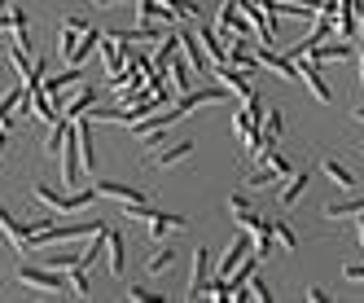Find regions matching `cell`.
<instances>
[{
  "mask_svg": "<svg viewBox=\"0 0 364 303\" xmlns=\"http://www.w3.org/2000/svg\"><path fill=\"white\" fill-rule=\"evenodd\" d=\"M88 229H97V224H75V220H66V224H58V220H40V229L27 238V250L22 255H36L40 246H53V242H70V238H84Z\"/></svg>",
  "mask_w": 364,
  "mask_h": 303,
  "instance_id": "cell-1",
  "label": "cell"
},
{
  "mask_svg": "<svg viewBox=\"0 0 364 303\" xmlns=\"http://www.w3.org/2000/svg\"><path fill=\"white\" fill-rule=\"evenodd\" d=\"M36 198L44 202V207H58V211H66V216H70V211H84L88 202H92V198H101V193H97V185H92V189H80V193H58L53 185H44V181H40V185H36Z\"/></svg>",
  "mask_w": 364,
  "mask_h": 303,
  "instance_id": "cell-2",
  "label": "cell"
},
{
  "mask_svg": "<svg viewBox=\"0 0 364 303\" xmlns=\"http://www.w3.org/2000/svg\"><path fill=\"white\" fill-rule=\"evenodd\" d=\"M18 282L27 286V290H40V294H62V268H40V264H22V272H18Z\"/></svg>",
  "mask_w": 364,
  "mask_h": 303,
  "instance_id": "cell-3",
  "label": "cell"
},
{
  "mask_svg": "<svg viewBox=\"0 0 364 303\" xmlns=\"http://www.w3.org/2000/svg\"><path fill=\"white\" fill-rule=\"evenodd\" d=\"M228 92H232V88H224V84L185 88V97L176 101V110H180V115H189V110H198V106H220V101H228Z\"/></svg>",
  "mask_w": 364,
  "mask_h": 303,
  "instance_id": "cell-4",
  "label": "cell"
},
{
  "mask_svg": "<svg viewBox=\"0 0 364 303\" xmlns=\"http://www.w3.org/2000/svg\"><path fill=\"white\" fill-rule=\"evenodd\" d=\"M215 31H220L224 40H232V36H250L255 27H250V18L237 9V0H224V5H220V18H215Z\"/></svg>",
  "mask_w": 364,
  "mask_h": 303,
  "instance_id": "cell-5",
  "label": "cell"
},
{
  "mask_svg": "<svg viewBox=\"0 0 364 303\" xmlns=\"http://www.w3.org/2000/svg\"><path fill=\"white\" fill-rule=\"evenodd\" d=\"M355 48H360V40H343V36L333 31V36H325L316 48H311L307 58H316V62H333L338 58V62H343V58H355Z\"/></svg>",
  "mask_w": 364,
  "mask_h": 303,
  "instance_id": "cell-6",
  "label": "cell"
},
{
  "mask_svg": "<svg viewBox=\"0 0 364 303\" xmlns=\"http://www.w3.org/2000/svg\"><path fill=\"white\" fill-rule=\"evenodd\" d=\"M294 62H299V70H303V84L311 88V97H316L321 106H329V101H333V88L325 84V75H321V62H316V58H294Z\"/></svg>",
  "mask_w": 364,
  "mask_h": 303,
  "instance_id": "cell-7",
  "label": "cell"
},
{
  "mask_svg": "<svg viewBox=\"0 0 364 303\" xmlns=\"http://www.w3.org/2000/svg\"><path fill=\"white\" fill-rule=\"evenodd\" d=\"M215 80H220L224 88H232L242 101H250V97H255V88H250V70L232 66V62H220V66H215Z\"/></svg>",
  "mask_w": 364,
  "mask_h": 303,
  "instance_id": "cell-8",
  "label": "cell"
},
{
  "mask_svg": "<svg viewBox=\"0 0 364 303\" xmlns=\"http://www.w3.org/2000/svg\"><path fill=\"white\" fill-rule=\"evenodd\" d=\"M206 290H211V250L198 246L193 250V272H189V299H198Z\"/></svg>",
  "mask_w": 364,
  "mask_h": 303,
  "instance_id": "cell-9",
  "label": "cell"
},
{
  "mask_svg": "<svg viewBox=\"0 0 364 303\" xmlns=\"http://www.w3.org/2000/svg\"><path fill=\"white\" fill-rule=\"evenodd\" d=\"M40 229V220H31V224H18L14 216H9V207H5V202H0V233H5L18 250H27V238Z\"/></svg>",
  "mask_w": 364,
  "mask_h": 303,
  "instance_id": "cell-10",
  "label": "cell"
},
{
  "mask_svg": "<svg viewBox=\"0 0 364 303\" xmlns=\"http://www.w3.org/2000/svg\"><path fill=\"white\" fill-rule=\"evenodd\" d=\"M92 27L88 18H80V14H70V18H62V36H58V48H62V62L75 53V44H80V36Z\"/></svg>",
  "mask_w": 364,
  "mask_h": 303,
  "instance_id": "cell-11",
  "label": "cell"
},
{
  "mask_svg": "<svg viewBox=\"0 0 364 303\" xmlns=\"http://www.w3.org/2000/svg\"><path fill=\"white\" fill-rule=\"evenodd\" d=\"M198 40H202V48H206V58H211V66L228 62V44H224V36H220L215 27H206V22H198Z\"/></svg>",
  "mask_w": 364,
  "mask_h": 303,
  "instance_id": "cell-12",
  "label": "cell"
},
{
  "mask_svg": "<svg viewBox=\"0 0 364 303\" xmlns=\"http://www.w3.org/2000/svg\"><path fill=\"white\" fill-rule=\"evenodd\" d=\"M97 193L101 198H114L119 207H123V202H149L145 189H132V185H123V181H97Z\"/></svg>",
  "mask_w": 364,
  "mask_h": 303,
  "instance_id": "cell-13",
  "label": "cell"
},
{
  "mask_svg": "<svg viewBox=\"0 0 364 303\" xmlns=\"http://www.w3.org/2000/svg\"><path fill=\"white\" fill-rule=\"evenodd\" d=\"M364 216V198H333V202H325V220H360Z\"/></svg>",
  "mask_w": 364,
  "mask_h": 303,
  "instance_id": "cell-14",
  "label": "cell"
},
{
  "mask_svg": "<svg viewBox=\"0 0 364 303\" xmlns=\"http://www.w3.org/2000/svg\"><path fill=\"white\" fill-rule=\"evenodd\" d=\"M185 229V216H176V211H154V220H149V238L154 242H163L167 233H180Z\"/></svg>",
  "mask_w": 364,
  "mask_h": 303,
  "instance_id": "cell-15",
  "label": "cell"
},
{
  "mask_svg": "<svg viewBox=\"0 0 364 303\" xmlns=\"http://www.w3.org/2000/svg\"><path fill=\"white\" fill-rule=\"evenodd\" d=\"M193 154V141H176V145H163V154H159V149H154V167H180V163H185Z\"/></svg>",
  "mask_w": 364,
  "mask_h": 303,
  "instance_id": "cell-16",
  "label": "cell"
},
{
  "mask_svg": "<svg viewBox=\"0 0 364 303\" xmlns=\"http://www.w3.org/2000/svg\"><path fill=\"white\" fill-rule=\"evenodd\" d=\"M228 62L232 66H242V70H259L264 62H259V53H255V44H242V40H228Z\"/></svg>",
  "mask_w": 364,
  "mask_h": 303,
  "instance_id": "cell-17",
  "label": "cell"
},
{
  "mask_svg": "<svg viewBox=\"0 0 364 303\" xmlns=\"http://www.w3.org/2000/svg\"><path fill=\"white\" fill-rule=\"evenodd\" d=\"M97 53H101V62H106V70H110V75H123V66H127V62H123V58H127V48H123L114 36H106V40H101V48H97Z\"/></svg>",
  "mask_w": 364,
  "mask_h": 303,
  "instance_id": "cell-18",
  "label": "cell"
},
{
  "mask_svg": "<svg viewBox=\"0 0 364 303\" xmlns=\"http://www.w3.org/2000/svg\"><path fill=\"white\" fill-rule=\"evenodd\" d=\"M180 48H185V62H189L193 70L211 66V58H206V48H202V40H198V31H180Z\"/></svg>",
  "mask_w": 364,
  "mask_h": 303,
  "instance_id": "cell-19",
  "label": "cell"
},
{
  "mask_svg": "<svg viewBox=\"0 0 364 303\" xmlns=\"http://www.w3.org/2000/svg\"><path fill=\"white\" fill-rule=\"evenodd\" d=\"M307 181H311L307 171H290V176H285V181H281V207H294V202L307 193Z\"/></svg>",
  "mask_w": 364,
  "mask_h": 303,
  "instance_id": "cell-20",
  "label": "cell"
},
{
  "mask_svg": "<svg viewBox=\"0 0 364 303\" xmlns=\"http://www.w3.org/2000/svg\"><path fill=\"white\" fill-rule=\"evenodd\" d=\"M101 40H106V36H101L97 27H88V31L80 36V44H75V53L66 58V66H84V62L92 58V48H101Z\"/></svg>",
  "mask_w": 364,
  "mask_h": 303,
  "instance_id": "cell-21",
  "label": "cell"
},
{
  "mask_svg": "<svg viewBox=\"0 0 364 303\" xmlns=\"http://www.w3.org/2000/svg\"><path fill=\"white\" fill-rule=\"evenodd\" d=\"M97 97H101V92H97L92 84H80V92H75V97H70V106H66V119H84V115L97 106Z\"/></svg>",
  "mask_w": 364,
  "mask_h": 303,
  "instance_id": "cell-22",
  "label": "cell"
},
{
  "mask_svg": "<svg viewBox=\"0 0 364 303\" xmlns=\"http://www.w3.org/2000/svg\"><path fill=\"white\" fill-rule=\"evenodd\" d=\"M22 92H27V80H22V84H14L5 97H0V128H14V110H18V101H22Z\"/></svg>",
  "mask_w": 364,
  "mask_h": 303,
  "instance_id": "cell-23",
  "label": "cell"
},
{
  "mask_svg": "<svg viewBox=\"0 0 364 303\" xmlns=\"http://www.w3.org/2000/svg\"><path fill=\"white\" fill-rule=\"evenodd\" d=\"M325 176H329V181H333L338 189H347V193H351V189H360V181H355V171H347V167L338 163V159H325Z\"/></svg>",
  "mask_w": 364,
  "mask_h": 303,
  "instance_id": "cell-24",
  "label": "cell"
},
{
  "mask_svg": "<svg viewBox=\"0 0 364 303\" xmlns=\"http://www.w3.org/2000/svg\"><path fill=\"white\" fill-rule=\"evenodd\" d=\"M110 272L114 277L127 272V242H123V233H110Z\"/></svg>",
  "mask_w": 364,
  "mask_h": 303,
  "instance_id": "cell-25",
  "label": "cell"
},
{
  "mask_svg": "<svg viewBox=\"0 0 364 303\" xmlns=\"http://www.w3.org/2000/svg\"><path fill=\"white\" fill-rule=\"evenodd\" d=\"M106 246H110V229H97L92 242L84 246V268H92V264L101 260V250H106Z\"/></svg>",
  "mask_w": 364,
  "mask_h": 303,
  "instance_id": "cell-26",
  "label": "cell"
},
{
  "mask_svg": "<svg viewBox=\"0 0 364 303\" xmlns=\"http://www.w3.org/2000/svg\"><path fill=\"white\" fill-rule=\"evenodd\" d=\"M66 286H70L75 299H88V294H92V286H88V268H70V272H66Z\"/></svg>",
  "mask_w": 364,
  "mask_h": 303,
  "instance_id": "cell-27",
  "label": "cell"
},
{
  "mask_svg": "<svg viewBox=\"0 0 364 303\" xmlns=\"http://www.w3.org/2000/svg\"><path fill=\"white\" fill-rule=\"evenodd\" d=\"M277 185H281V176H277L268 163H264V167H259V171L250 176V181H246V189H277Z\"/></svg>",
  "mask_w": 364,
  "mask_h": 303,
  "instance_id": "cell-28",
  "label": "cell"
},
{
  "mask_svg": "<svg viewBox=\"0 0 364 303\" xmlns=\"http://www.w3.org/2000/svg\"><path fill=\"white\" fill-rule=\"evenodd\" d=\"M176 48H180V31H171L159 48H154V66H167V62L176 58Z\"/></svg>",
  "mask_w": 364,
  "mask_h": 303,
  "instance_id": "cell-29",
  "label": "cell"
},
{
  "mask_svg": "<svg viewBox=\"0 0 364 303\" xmlns=\"http://www.w3.org/2000/svg\"><path fill=\"white\" fill-rule=\"evenodd\" d=\"M171 260H176V255H171L167 246H163V250H154V255H149V264H145V272H149V277H163V272L171 268Z\"/></svg>",
  "mask_w": 364,
  "mask_h": 303,
  "instance_id": "cell-30",
  "label": "cell"
},
{
  "mask_svg": "<svg viewBox=\"0 0 364 303\" xmlns=\"http://www.w3.org/2000/svg\"><path fill=\"white\" fill-rule=\"evenodd\" d=\"M281 128H285V123H281V110H268V115H264V145H277Z\"/></svg>",
  "mask_w": 364,
  "mask_h": 303,
  "instance_id": "cell-31",
  "label": "cell"
},
{
  "mask_svg": "<svg viewBox=\"0 0 364 303\" xmlns=\"http://www.w3.org/2000/svg\"><path fill=\"white\" fill-rule=\"evenodd\" d=\"M167 75H171V88H189V62L171 58V62H167Z\"/></svg>",
  "mask_w": 364,
  "mask_h": 303,
  "instance_id": "cell-32",
  "label": "cell"
},
{
  "mask_svg": "<svg viewBox=\"0 0 364 303\" xmlns=\"http://www.w3.org/2000/svg\"><path fill=\"white\" fill-rule=\"evenodd\" d=\"M27 22H31V18H27V14H22V9H14V5H9L5 14H0V27H14V31H27Z\"/></svg>",
  "mask_w": 364,
  "mask_h": 303,
  "instance_id": "cell-33",
  "label": "cell"
},
{
  "mask_svg": "<svg viewBox=\"0 0 364 303\" xmlns=\"http://www.w3.org/2000/svg\"><path fill=\"white\" fill-rule=\"evenodd\" d=\"M277 246H285V250H294L299 246V238H294V229L285 220H277Z\"/></svg>",
  "mask_w": 364,
  "mask_h": 303,
  "instance_id": "cell-34",
  "label": "cell"
},
{
  "mask_svg": "<svg viewBox=\"0 0 364 303\" xmlns=\"http://www.w3.org/2000/svg\"><path fill=\"white\" fill-rule=\"evenodd\" d=\"M246 211H250V198H246V193H232V198H228V216H232V220H242Z\"/></svg>",
  "mask_w": 364,
  "mask_h": 303,
  "instance_id": "cell-35",
  "label": "cell"
},
{
  "mask_svg": "<svg viewBox=\"0 0 364 303\" xmlns=\"http://www.w3.org/2000/svg\"><path fill=\"white\" fill-rule=\"evenodd\" d=\"M250 299H259V303H268L272 299V290H268V282H264V277H250V290H246Z\"/></svg>",
  "mask_w": 364,
  "mask_h": 303,
  "instance_id": "cell-36",
  "label": "cell"
},
{
  "mask_svg": "<svg viewBox=\"0 0 364 303\" xmlns=\"http://www.w3.org/2000/svg\"><path fill=\"white\" fill-rule=\"evenodd\" d=\"M163 132H167V128H154V132H145V137H141L149 154H154V149H163Z\"/></svg>",
  "mask_w": 364,
  "mask_h": 303,
  "instance_id": "cell-37",
  "label": "cell"
},
{
  "mask_svg": "<svg viewBox=\"0 0 364 303\" xmlns=\"http://www.w3.org/2000/svg\"><path fill=\"white\" fill-rule=\"evenodd\" d=\"M127 299H136V303H149V299H163V294H154V290H145V286H132V290H127Z\"/></svg>",
  "mask_w": 364,
  "mask_h": 303,
  "instance_id": "cell-38",
  "label": "cell"
},
{
  "mask_svg": "<svg viewBox=\"0 0 364 303\" xmlns=\"http://www.w3.org/2000/svg\"><path fill=\"white\" fill-rule=\"evenodd\" d=\"M343 277H347V282H364V264H347Z\"/></svg>",
  "mask_w": 364,
  "mask_h": 303,
  "instance_id": "cell-39",
  "label": "cell"
},
{
  "mask_svg": "<svg viewBox=\"0 0 364 303\" xmlns=\"http://www.w3.org/2000/svg\"><path fill=\"white\" fill-rule=\"evenodd\" d=\"M307 299H311V303H329V294H325L321 286H311V290H307Z\"/></svg>",
  "mask_w": 364,
  "mask_h": 303,
  "instance_id": "cell-40",
  "label": "cell"
},
{
  "mask_svg": "<svg viewBox=\"0 0 364 303\" xmlns=\"http://www.w3.org/2000/svg\"><path fill=\"white\" fill-rule=\"evenodd\" d=\"M97 9H114V5H127V0H92Z\"/></svg>",
  "mask_w": 364,
  "mask_h": 303,
  "instance_id": "cell-41",
  "label": "cell"
},
{
  "mask_svg": "<svg viewBox=\"0 0 364 303\" xmlns=\"http://www.w3.org/2000/svg\"><path fill=\"white\" fill-rule=\"evenodd\" d=\"M5 145H9V128H0V154H5Z\"/></svg>",
  "mask_w": 364,
  "mask_h": 303,
  "instance_id": "cell-42",
  "label": "cell"
},
{
  "mask_svg": "<svg viewBox=\"0 0 364 303\" xmlns=\"http://www.w3.org/2000/svg\"><path fill=\"white\" fill-rule=\"evenodd\" d=\"M9 5H14V0H0V14H5V9H9Z\"/></svg>",
  "mask_w": 364,
  "mask_h": 303,
  "instance_id": "cell-43",
  "label": "cell"
},
{
  "mask_svg": "<svg viewBox=\"0 0 364 303\" xmlns=\"http://www.w3.org/2000/svg\"><path fill=\"white\" fill-rule=\"evenodd\" d=\"M163 5H171V9H176V5H180V0H163Z\"/></svg>",
  "mask_w": 364,
  "mask_h": 303,
  "instance_id": "cell-44",
  "label": "cell"
},
{
  "mask_svg": "<svg viewBox=\"0 0 364 303\" xmlns=\"http://www.w3.org/2000/svg\"><path fill=\"white\" fill-rule=\"evenodd\" d=\"M259 5H272V0H259Z\"/></svg>",
  "mask_w": 364,
  "mask_h": 303,
  "instance_id": "cell-45",
  "label": "cell"
},
{
  "mask_svg": "<svg viewBox=\"0 0 364 303\" xmlns=\"http://www.w3.org/2000/svg\"><path fill=\"white\" fill-rule=\"evenodd\" d=\"M0 48H9V44H0Z\"/></svg>",
  "mask_w": 364,
  "mask_h": 303,
  "instance_id": "cell-46",
  "label": "cell"
}]
</instances>
